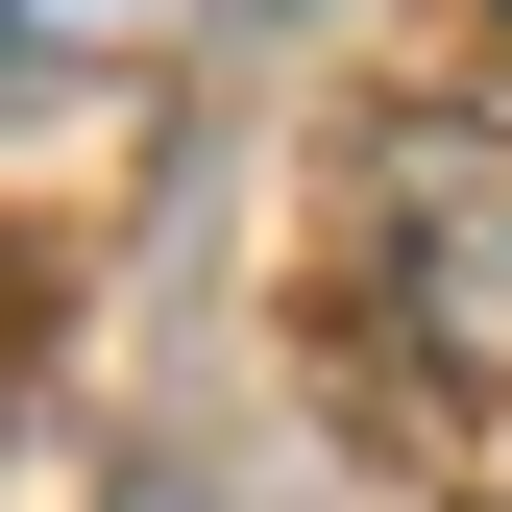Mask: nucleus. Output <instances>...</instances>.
<instances>
[{"label":"nucleus","mask_w":512,"mask_h":512,"mask_svg":"<svg viewBox=\"0 0 512 512\" xmlns=\"http://www.w3.org/2000/svg\"><path fill=\"white\" fill-rule=\"evenodd\" d=\"M415 317L512 366V147H415Z\"/></svg>","instance_id":"1"},{"label":"nucleus","mask_w":512,"mask_h":512,"mask_svg":"<svg viewBox=\"0 0 512 512\" xmlns=\"http://www.w3.org/2000/svg\"><path fill=\"white\" fill-rule=\"evenodd\" d=\"M147 25V0H0V74H25V49H122Z\"/></svg>","instance_id":"2"}]
</instances>
